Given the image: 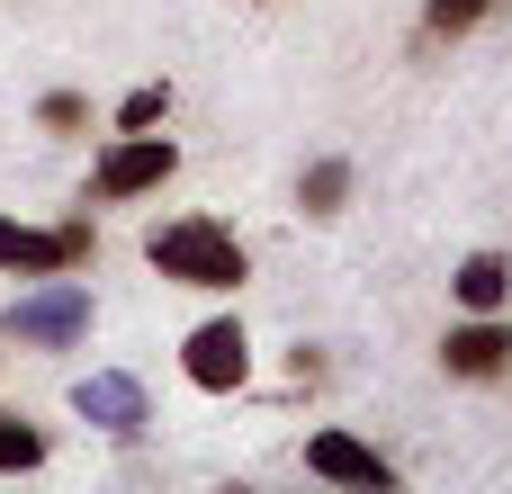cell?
<instances>
[{
  "label": "cell",
  "mask_w": 512,
  "mask_h": 494,
  "mask_svg": "<svg viewBox=\"0 0 512 494\" xmlns=\"http://www.w3.org/2000/svg\"><path fill=\"white\" fill-rule=\"evenodd\" d=\"M144 261L171 279V288H198V297H234L252 279V252L234 243V225L216 216H162L144 225Z\"/></svg>",
  "instance_id": "1"
},
{
  "label": "cell",
  "mask_w": 512,
  "mask_h": 494,
  "mask_svg": "<svg viewBox=\"0 0 512 494\" xmlns=\"http://www.w3.org/2000/svg\"><path fill=\"white\" fill-rule=\"evenodd\" d=\"M90 288H81V270H63V279H27L9 306H0V342H18V351H72V342H90Z\"/></svg>",
  "instance_id": "2"
},
{
  "label": "cell",
  "mask_w": 512,
  "mask_h": 494,
  "mask_svg": "<svg viewBox=\"0 0 512 494\" xmlns=\"http://www.w3.org/2000/svg\"><path fill=\"white\" fill-rule=\"evenodd\" d=\"M90 252H99L90 216H63V225L0 216V279H63V270H90Z\"/></svg>",
  "instance_id": "3"
},
{
  "label": "cell",
  "mask_w": 512,
  "mask_h": 494,
  "mask_svg": "<svg viewBox=\"0 0 512 494\" xmlns=\"http://www.w3.org/2000/svg\"><path fill=\"white\" fill-rule=\"evenodd\" d=\"M171 171H180V144H171V135H153V126H144V135H108L99 162H90V198H99V207L153 198Z\"/></svg>",
  "instance_id": "4"
},
{
  "label": "cell",
  "mask_w": 512,
  "mask_h": 494,
  "mask_svg": "<svg viewBox=\"0 0 512 494\" xmlns=\"http://www.w3.org/2000/svg\"><path fill=\"white\" fill-rule=\"evenodd\" d=\"M180 378H189L198 396H243V387H252V333H243L234 315L189 324V342H180Z\"/></svg>",
  "instance_id": "5"
},
{
  "label": "cell",
  "mask_w": 512,
  "mask_h": 494,
  "mask_svg": "<svg viewBox=\"0 0 512 494\" xmlns=\"http://www.w3.org/2000/svg\"><path fill=\"white\" fill-rule=\"evenodd\" d=\"M72 414H81L90 432H108V441H135V432L153 423V396H144V378H126V369H90V378H72Z\"/></svg>",
  "instance_id": "6"
},
{
  "label": "cell",
  "mask_w": 512,
  "mask_h": 494,
  "mask_svg": "<svg viewBox=\"0 0 512 494\" xmlns=\"http://www.w3.org/2000/svg\"><path fill=\"white\" fill-rule=\"evenodd\" d=\"M441 369H450L459 387H495V378H512V324L504 315L450 324V333H441Z\"/></svg>",
  "instance_id": "7"
},
{
  "label": "cell",
  "mask_w": 512,
  "mask_h": 494,
  "mask_svg": "<svg viewBox=\"0 0 512 494\" xmlns=\"http://www.w3.org/2000/svg\"><path fill=\"white\" fill-rule=\"evenodd\" d=\"M306 477H324V486H360V494H387V486H396V459H378L360 432H306Z\"/></svg>",
  "instance_id": "8"
},
{
  "label": "cell",
  "mask_w": 512,
  "mask_h": 494,
  "mask_svg": "<svg viewBox=\"0 0 512 494\" xmlns=\"http://www.w3.org/2000/svg\"><path fill=\"white\" fill-rule=\"evenodd\" d=\"M450 297H459V315H504L512 306V261L504 252H468L450 270Z\"/></svg>",
  "instance_id": "9"
},
{
  "label": "cell",
  "mask_w": 512,
  "mask_h": 494,
  "mask_svg": "<svg viewBox=\"0 0 512 494\" xmlns=\"http://www.w3.org/2000/svg\"><path fill=\"white\" fill-rule=\"evenodd\" d=\"M342 198H351V162H342V153L306 162V180H297V207H306V216H342Z\"/></svg>",
  "instance_id": "10"
},
{
  "label": "cell",
  "mask_w": 512,
  "mask_h": 494,
  "mask_svg": "<svg viewBox=\"0 0 512 494\" xmlns=\"http://www.w3.org/2000/svg\"><path fill=\"white\" fill-rule=\"evenodd\" d=\"M495 9H504V0H423V36L459 45V36H477V27H486Z\"/></svg>",
  "instance_id": "11"
},
{
  "label": "cell",
  "mask_w": 512,
  "mask_h": 494,
  "mask_svg": "<svg viewBox=\"0 0 512 494\" xmlns=\"http://www.w3.org/2000/svg\"><path fill=\"white\" fill-rule=\"evenodd\" d=\"M54 459V441L27 423V414H0V477H27V468H45Z\"/></svg>",
  "instance_id": "12"
},
{
  "label": "cell",
  "mask_w": 512,
  "mask_h": 494,
  "mask_svg": "<svg viewBox=\"0 0 512 494\" xmlns=\"http://www.w3.org/2000/svg\"><path fill=\"white\" fill-rule=\"evenodd\" d=\"M162 117H171V81H135L108 126H117V135H144V126H162Z\"/></svg>",
  "instance_id": "13"
},
{
  "label": "cell",
  "mask_w": 512,
  "mask_h": 494,
  "mask_svg": "<svg viewBox=\"0 0 512 494\" xmlns=\"http://www.w3.org/2000/svg\"><path fill=\"white\" fill-rule=\"evenodd\" d=\"M36 126H45V135H90V99H81V90H45V99H36Z\"/></svg>",
  "instance_id": "14"
}]
</instances>
